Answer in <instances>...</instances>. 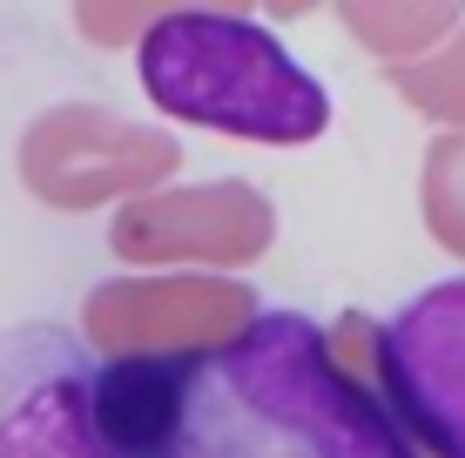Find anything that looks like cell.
Segmentation results:
<instances>
[{
	"label": "cell",
	"mask_w": 465,
	"mask_h": 458,
	"mask_svg": "<svg viewBox=\"0 0 465 458\" xmlns=\"http://www.w3.org/2000/svg\"><path fill=\"white\" fill-rule=\"evenodd\" d=\"M196 357H108L94 365V432L115 458H175L183 452Z\"/></svg>",
	"instance_id": "5b68a950"
},
{
	"label": "cell",
	"mask_w": 465,
	"mask_h": 458,
	"mask_svg": "<svg viewBox=\"0 0 465 458\" xmlns=\"http://www.w3.org/2000/svg\"><path fill=\"white\" fill-rule=\"evenodd\" d=\"M0 458H115L94 432V357L68 324H0Z\"/></svg>",
	"instance_id": "3957f363"
},
{
	"label": "cell",
	"mask_w": 465,
	"mask_h": 458,
	"mask_svg": "<svg viewBox=\"0 0 465 458\" xmlns=\"http://www.w3.org/2000/svg\"><path fill=\"white\" fill-rule=\"evenodd\" d=\"M175 458H419L371 391L297 310H263L203 357Z\"/></svg>",
	"instance_id": "6da1fadb"
},
{
	"label": "cell",
	"mask_w": 465,
	"mask_h": 458,
	"mask_svg": "<svg viewBox=\"0 0 465 458\" xmlns=\"http://www.w3.org/2000/svg\"><path fill=\"white\" fill-rule=\"evenodd\" d=\"M135 68L149 102L175 122L236 135V141H317L331 129V94L311 68L243 14L183 7L155 21L135 47Z\"/></svg>",
	"instance_id": "7a4b0ae2"
},
{
	"label": "cell",
	"mask_w": 465,
	"mask_h": 458,
	"mask_svg": "<svg viewBox=\"0 0 465 458\" xmlns=\"http://www.w3.org/2000/svg\"><path fill=\"white\" fill-rule=\"evenodd\" d=\"M378 377L431 458H465V270L411 290L378 324Z\"/></svg>",
	"instance_id": "277c9868"
}]
</instances>
